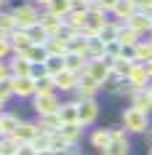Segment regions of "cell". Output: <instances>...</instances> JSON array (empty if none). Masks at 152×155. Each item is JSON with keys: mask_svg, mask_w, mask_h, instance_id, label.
<instances>
[{"mask_svg": "<svg viewBox=\"0 0 152 155\" xmlns=\"http://www.w3.org/2000/svg\"><path fill=\"white\" fill-rule=\"evenodd\" d=\"M150 46H152V38H150Z\"/></svg>", "mask_w": 152, "mask_h": 155, "instance_id": "55", "label": "cell"}, {"mask_svg": "<svg viewBox=\"0 0 152 155\" xmlns=\"http://www.w3.org/2000/svg\"><path fill=\"white\" fill-rule=\"evenodd\" d=\"M3 78H11V70H8V62L0 59V80H3Z\"/></svg>", "mask_w": 152, "mask_h": 155, "instance_id": "45", "label": "cell"}, {"mask_svg": "<svg viewBox=\"0 0 152 155\" xmlns=\"http://www.w3.org/2000/svg\"><path fill=\"white\" fill-rule=\"evenodd\" d=\"M32 3H35V5H43V8H46V5L51 3V0H32Z\"/></svg>", "mask_w": 152, "mask_h": 155, "instance_id": "48", "label": "cell"}, {"mask_svg": "<svg viewBox=\"0 0 152 155\" xmlns=\"http://www.w3.org/2000/svg\"><path fill=\"white\" fill-rule=\"evenodd\" d=\"M30 147H32V153H35V155L48 153V134H46V131H37V134L30 139Z\"/></svg>", "mask_w": 152, "mask_h": 155, "instance_id": "31", "label": "cell"}, {"mask_svg": "<svg viewBox=\"0 0 152 155\" xmlns=\"http://www.w3.org/2000/svg\"><path fill=\"white\" fill-rule=\"evenodd\" d=\"M147 150H150V155H152V144H147Z\"/></svg>", "mask_w": 152, "mask_h": 155, "instance_id": "53", "label": "cell"}, {"mask_svg": "<svg viewBox=\"0 0 152 155\" xmlns=\"http://www.w3.org/2000/svg\"><path fill=\"white\" fill-rule=\"evenodd\" d=\"M37 131H40V128H37V123H35V120H19V123H16V128H14V137H16L19 142H30Z\"/></svg>", "mask_w": 152, "mask_h": 155, "instance_id": "13", "label": "cell"}, {"mask_svg": "<svg viewBox=\"0 0 152 155\" xmlns=\"http://www.w3.org/2000/svg\"><path fill=\"white\" fill-rule=\"evenodd\" d=\"M141 134H144V142H147V144H152V126H147Z\"/></svg>", "mask_w": 152, "mask_h": 155, "instance_id": "46", "label": "cell"}, {"mask_svg": "<svg viewBox=\"0 0 152 155\" xmlns=\"http://www.w3.org/2000/svg\"><path fill=\"white\" fill-rule=\"evenodd\" d=\"M8 70H11V75H30L32 72V62L27 59V56L14 54V59L8 62Z\"/></svg>", "mask_w": 152, "mask_h": 155, "instance_id": "18", "label": "cell"}, {"mask_svg": "<svg viewBox=\"0 0 152 155\" xmlns=\"http://www.w3.org/2000/svg\"><path fill=\"white\" fill-rule=\"evenodd\" d=\"M131 64H134V59H128V56H123V54H120V56H115V59H112V64H109V67H112L120 78H128Z\"/></svg>", "mask_w": 152, "mask_h": 155, "instance_id": "30", "label": "cell"}, {"mask_svg": "<svg viewBox=\"0 0 152 155\" xmlns=\"http://www.w3.org/2000/svg\"><path fill=\"white\" fill-rule=\"evenodd\" d=\"M86 43H88V40L72 30V38L67 40V51H72V54H86Z\"/></svg>", "mask_w": 152, "mask_h": 155, "instance_id": "35", "label": "cell"}, {"mask_svg": "<svg viewBox=\"0 0 152 155\" xmlns=\"http://www.w3.org/2000/svg\"><path fill=\"white\" fill-rule=\"evenodd\" d=\"M21 118L16 115V112H0V137H8V134H14V128H16V123H19Z\"/></svg>", "mask_w": 152, "mask_h": 155, "instance_id": "20", "label": "cell"}, {"mask_svg": "<svg viewBox=\"0 0 152 155\" xmlns=\"http://www.w3.org/2000/svg\"><path fill=\"white\" fill-rule=\"evenodd\" d=\"M115 3H118V0H96V5H99L102 11H107V14H109V11L115 8Z\"/></svg>", "mask_w": 152, "mask_h": 155, "instance_id": "44", "label": "cell"}, {"mask_svg": "<svg viewBox=\"0 0 152 155\" xmlns=\"http://www.w3.org/2000/svg\"><path fill=\"white\" fill-rule=\"evenodd\" d=\"M120 54H123V46L118 40H107L104 43V56L107 59H115V56H120Z\"/></svg>", "mask_w": 152, "mask_h": 155, "instance_id": "39", "label": "cell"}, {"mask_svg": "<svg viewBox=\"0 0 152 155\" xmlns=\"http://www.w3.org/2000/svg\"><path fill=\"white\" fill-rule=\"evenodd\" d=\"M11 86H14V96H19V99L35 96V78L32 75H11Z\"/></svg>", "mask_w": 152, "mask_h": 155, "instance_id": "6", "label": "cell"}, {"mask_svg": "<svg viewBox=\"0 0 152 155\" xmlns=\"http://www.w3.org/2000/svg\"><path fill=\"white\" fill-rule=\"evenodd\" d=\"M75 102H77V120L83 126L96 123V118H99V102H96V96H86V99H75Z\"/></svg>", "mask_w": 152, "mask_h": 155, "instance_id": "2", "label": "cell"}, {"mask_svg": "<svg viewBox=\"0 0 152 155\" xmlns=\"http://www.w3.org/2000/svg\"><path fill=\"white\" fill-rule=\"evenodd\" d=\"M27 35H30L32 43H46V40H48V32L43 30V24H40V21H35L32 27H27Z\"/></svg>", "mask_w": 152, "mask_h": 155, "instance_id": "37", "label": "cell"}, {"mask_svg": "<svg viewBox=\"0 0 152 155\" xmlns=\"http://www.w3.org/2000/svg\"><path fill=\"white\" fill-rule=\"evenodd\" d=\"M70 150V142L64 139L61 131H51L48 134V153H67Z\"/></svg>", "mask_w": 152, "mask_h": 155, "instance_id": "21", "label": "cell"}, {"mask_svg": "<svg viewBox=\"0 0 152 155\" xmlns=\"http://www.w3.org/2000/svg\"><path fill=\"white\" fill-rule=\"evenodd\" d=\"M37 21L43 24V30L48 32V38H51V35H56V32H59V27L64 24V21H61V16H56L53 11H48V8L37 16Z\"/></svg>", "mask_w": 152, "mask_h": 155, "instance_id": "12", "label": "cell"}, {"mask_svg": "<svg viewBox=\"0 0 152 155\" xmlns=\"http://www.w3.org/2000/svg\"><path fill=\"white\" fill-rule=\"evenodd\" d=\"M99 91H102V80H96L91 72H80L77 75V86H75V91H72V94H77V99L96 96Z\"/></svg>", "mask_w": 152, "mask_h": 155, "instance_id": "4", "label": "cell"}, {"mask_svg": "<svg viewBox=\"0 0 152 155\" xmlns=\"http://www.w3.org/2000/svg\"><path fill=\"white\" fill-rule=\"evenodd\" d=\"M3 5H5V0H0V11H3Z\"/></svg>", "mask_w": 152, "mask_h": 155, "instance_id": "52", "label": "cell"}, {"mask_svg": "<svg viewBox=\"0 0 152 155\" xmlns=\"http://www.w3.org/2000/svg\"><path fill=\"white\" fill-rule=\"evenodd\" d=\"M43 46H46V51H48V54H53V56H64V54H67V40H61V38H53V35L48 38Z\"/></svg>", "mask_w": 152, "mask_h": 155, "instance_id": "29", "label": "cell"}, {"mask_svg": "<svg viewBox=\"0 0 152 155\" xmlns=\"http://www.w3.org/2000/svg\"><path fill=\"white\" fill-rule=\"evenodd\" d=\"M150 16H152V14H141V11H134V16H131L125 24H128V27H134L139 35H147V32H150Z\"/></svg>", "mask_w": 152, "mask_h": 155, "instance_id": "17", "label": "cell"}, {"mask_svg": "<svg viewBox=\"0 0 152 155\" xmlns=\"http://www.w3.org/2000/svg\"><path fill=\"white\" fill-rule=\"evenodd\" d=\"M107 131H109V139H120V137H128V131L123 128V123H120V126H109Z\"/></svg>", "mask_w": 152, "mask_h": 155, "instance_id": "43", "label": "cell"}, {"mask_svg": "<svg viewBox=\"0 0 152 155\" xmlns=\"http://www.w3.org/2000/svg\"><path fill=\"white\" fill-rule=\"evenodd\" d=\"M11 14H14V19H16V27L27 30V27H32V24L37 21L40 11H37V5H35V3H19Z\"/></svg>", "mask_w": 152, "mask_h": 155, "instance_id": "3", "label": "cell"}, {"mask_svg": "<svg viewBox=\"0 0 152 155\" xmlns=\"http://www.w3.org/2000/svg\"><path fill=\"white\" fill-rule=\"evenodd\" d=\"M86 64H88V59H86V54H72V51H67L64 54V70H72V72H83L86 70Z\"/></svg>", "mask_w": 152, "mask_h": 155, "instance_id": "15", "label": "cell"}, {"mask_svg": "<svg viewBox=\"0 0 152 155\" xmlns=\"http://www.w3.org/2000/svg\"><path fill=\"white\" fill-rule=\"evenodd\" d=\"M53 86H56V91H61V94H72L75 86H77V72H72V70L56 72V75H53Z\"/></svg>", "mask_w": 152, "mask_h": 155, "instance_id": "8", "label": "cell"}, {"mask_svg": "<svg viewBox=\"0 0 152 155\" xmlns=\"http://www.w3.org/2000/svg\"><path fill=\"white\" fill-rule=\"evenodd\" d=\"M147 94H150V102H152V83H147Z\"/></svg>", "mask_w": 152, "mask_h": 155, "instance_id": "49", "label": "cell"}, {"mask_svg": "<svg viewBox=\"0 0 152 155\" xmlns=\"http://www.w3.org/2000/svg\"><path fill=\"white\" fill-rule=\"evenodd\" d=\"M61 102L56 94H35V99H32V110H35V115H48V112H59Z\"/></svg>", "mask_w": 152, "mask_h": 155, "instance_id": "5", "label": "cell"}, {"mask_svg": "<svg viewBox=\"0 0 152 155\" xmlns=\"http://www.w3.org/2000/svg\"><path fill=\"white\" fill-rule=\"evenodd\" d=\"M43 67H46L48 75H56V72L64 70V56H53V54H48V59L43 62Z\"/></svg>", "mask_w": 152, "mask_h": 155, "instance_id": "36", "label": "cell"}, {"mask_svg": "<svg viewBox=\"0 0 152 155\" xmlns=\"http://www.w3.org/2000/svg\"><path fill=\"white\" fill-rule=\"evenodd\" d=\"M134 88H144L147 83H152L150 75H147V70H144V62H134L131 64V72H128V78H125Z\"/></svg>", "mask_w": 152, "mask_h": 155, "instance_id": "9", "label": "cell"}, {"mask_svg": "<svg viewBox=\"0 0 152 155\" xmlns=\"http://www.w3.org/2000/svg\"><path fill=\"white\" fill-rule=\"evenodd\" d=\"M61 21H64L70 30H80V27H86V11H77V8H72V11L64 16Z\"/></svg>", "mask_w": 152, "mask_h": 155, "instance_id": "26", "label": "cell"}, {"mask_svg": "<svg viewBox=\"0 0 152 155\" xmlns=\"http://www.w3.org/2000/svg\"><path fill=\"white\" fill-rule=\"evenodd\" d=\"M144 70H147V75H150V80H152V59H147V62H144Z\"/></svg>", "mask_w": 152, "mask_h": 155, "instance_id": "47", "label": "cell"}, {"mask_svg": "<svg viewBox=\"0 0 152 155\" xmlns=\"http://www.w3.org/2000/svg\"><path fill=\"white\" fill-rule=\"evenodd\" d=\"M128 99H131L134 107L144 110V112H152V102H150V94H147V86H144V88H134Z\"/></svg>", "mask_w": 152, "mask_h": 155, "instance_id": "16", "label": "cell"}, {"mask_svg": "<svg viewBox=\"0 0 152 155\" xmlns=\"http://www.w3.org/2000/svg\"><path fill=\"white\" fill-rule=\"evenodd\" d=\"M46 8H48V11H53L56 16H61V19H64V16L72 11V0H51Z\"/></svg>", "mask_w": 152, "mask_h": 155, "instance_id": "34", "label": "cell"}, {"mask_svg": "<svg viewBox=\"0 0 152 155\" xmlns=\"http://www.w3.org/2000/svg\"><path fill=\"white\" fill-rule=\"evenodd\" d=\"M88 142H91V147L96 153H107V150H109V131H107V128H96Z\"/></svg>", "mask_w": 152, "mask_h": 155, "instance_id": "19", "label": "cell"}, {"mask_svg": "<svg viewBox=\"0 0 152 155\" xmlns=\"http://www.w3.org/2000/svg\"><path fill=\"white\" fill-rule=\"evenodd\" d=\"M59 131L64 134V139L70 142V144H80V139H83V131H86V126L80 123V120H75V123H61Z\"/></svg>", "mask_w": 152, "mask_h": 155, "instance_id": "11", "label": "cell"}, {"mask_svg": "<svg viewBox=\"0 0 152 155\" xmlns=\"http://www.w3.org/2000/svg\"><path fill=\"white\" fill-rule=\"evenodd\" d=\"M8 40H11V51L19 54V56H27V51L35 46L30 40V35H27V30H21V27H16V30L8 35Z\"/></svg>", "mask_w": 152, "mask_h": 155, "instance_id": "7", "label": "cell"}, {"mask_svg": "<svg viewBox=\"0 0 152 155\" xmlns=\"http://www.w3.org/2000/svg\"><path fill=\"white\" fill-rule=\"evenodd\" d=\"M118 24H120V21H112V19H107V24L104 27H102V30H99V38H102V40H115V32H118Z\"/></svg>", "mask_w": 152, "mask_h": 155, "instance_id": "38", "label": "cell"}, {"mask_svg": "<svg viewBox=\"0 0 152 155\" xmlns=\"http://www.w3.org/2000/svg\"><path fill=\"white\" fill-rule=\"evenodd\" d=\"M59 118H61V123H75L77 120V102H64L59 107Z\"/></svg>", "mask_w": 152, "mask_h": 155, "instance_id": "28", "label": "cell"}, {"mask_svg": "<svg viewBox=\"0 0 152 155\" xmlns=\"http://www.w3.org/2000/svg\"><path fill=\"white\" fill-rule=\"evenodd\" d=\"M35 94H59L56 86H53V75L43 72V75L35 78Z\"/></svg>", "mask_w": 152, "mask_h": 155, "instance_id": "23", "label": "cell"}, {"mask_svg": "<svg viewBox=\"0 0 152 155\" xmlns=\"http://www.w3.org/2000/svg\"><path fill=\"white\" fill-rule=\"evenodd\" d=\"M104 56V40L96 35V38H88L86 43V59H102Z\"/></svg>", "mask_w": 152, "mask_h": 155, "instance_id": "24", "label": "cell"}, {"mask_svg": "<svg viewBox=\"0 0 152 155\" xmlns=\"http://www.w3.org/2000/svg\"><path fill=\"white\" fill-rule=\"evenodd\" d=\"M0 96H3L5 102L14 96V86H11V78H3V80H0Z\"/></svg>", "mask_w": 152, "mask_h": 155, "instance_id": "40", "label": "cell"}, {"mask_svg": "<svg viewBox=\"0 0 152 155\" xmlns=\"http://www.w3.org/2000/svg\"><path fill=\"white\" fill-rule=\"evenodd\" d=\"M139 38H141V35H139V32L134 30V27H128L125 21H120V24H118L115 40H118L120 46H136V40H139Z\"/></svg>", "mask_w": 152, "mask_h": 155, "instance_id": "10", "label": "cell"}, {"mask_svg": "<svg viewBox=\"0 0 152 155\" xmlns=\"http://www.w3.org/2000/svg\"><path fill=\"white\" fill-rule=\"evenodd\" d=\"M3 107H5V99H3V96H0V112H3Z\"/></svg>", "mask_w": 152, "mask_h": 155, "instance_id": "50", "label": "cell"}, {"mask_svg": "<svg viewBox=\"0 0 152 155\" xmlns=\"http://www.w3.org/2000/svg\"><path fill=\"white\" fill-rule=\"evenodd\" d=\"M8 54H14V51H11V40H8L5 35H0V59H5Z\"/></svg>", "mask_w": 152, "mask_h": 155, "instance_id": "42", "label": "cell"}, {"mask_svg": "<svg viewBox=\"0 0 152 155\" xmlns=\"http://www.w3.org/2000/svg\"><path fill=\"white\" fill-rule=\"evenodd\" d=\"M27 59H30L32 64H43L48 59V51H46V46L43 43H35V46L27 51Z\"/></svg>", "mask_w": 152, "mask_h": 155, "instance_id": "33", "label": "cell"}, {"mask_svg": "<svg viewBox=\"0 0 152 155\" xmlns=\"http://www.w3.org/2000/svg\"><path fill=\"white\" fill-rule=\"evenodd\" d=\"M91 3H93V0H88V5H91Z\"/></svg>", "mask_w": 152, "mask_h": 155, "instance_id": "54", "label": "cell"}, {"mask_svg": "<svg viewBox=\"0 0 152 155\" xmlns=\"http://www.w3.org/2000/svg\"><path fill=\"white\" fill-rule=\"evenodd\" d=\"M35 123H37L40 131L51 134V131H59V128H61V118H59V112H48V115H37Z\"/></svg>", "mask_w": 152, "mask_h": 155, "instance_id": "14", "label": "cell"}, {"mask_svg": "<svg viewBox=\"0 0 152 155\" xmlns=\"http://www.w3.org/2000/svg\"><path fill=\"white\" fill-rule=\"evenodd\" d=\"M152 59V46H150V38L144 40V38H139L136 46H134V62H147Z\"/></svg>", "mask_w": 152, "mask_h": 155, "instance_id": "25", "label": "cell"}, {"mask_svg": "<svg viewBox=\"0 0 152 155\" xmlns=\"http://www.w3.org/2000/svg\"><path fill=\"white\" fill-rule=\"evenodd\" d=\"M16 30V19H14V14L11 11H0V35H11V32Z\"/></svg>", "mask_w": 152, "mask_h": 155, "instance_id": "32", "label": "cell"}, {"mask_svg": "<svg viewBox=\"0 0 152 155\" xmlns=\"http://www.w3.org/2000/svg\"><path fill=\"white\" fill-rule=\"evenodd\" d=\"M147 126H150V112L134 107V104L125 107V112H123V128H125L128 134H141Z\"/></svg>", "mask_w": 152, "mask_h": 155, "instance_id": "1", "label": "cell"}, {"mask_svg": "<svg viewBox=\"0 0 152 155\" xmlns=\"http://www.w3.org/2000/svg\"><path fill=\"white\" fill-rule=\"evenodd\" d=\"M128 153H131V142H128V137L109 139V150H107V155H128Z\"/></svg>", "mask_w": 152, "mask_h": 155, "instance_id": "27", "label": "cell"}, {"mask_svg": "<svg viewBox=\"0 0 152 155\" xmlns=\"http://www.w3.org/2000/svg\"><path fill=\"white\" fill-rule=\"evenodd\" d=\"M147 35H150V38H152V16H150V32H147Z\"/></svg>", "mask_w": 152, "mask_h": 155, "instance_id": "51", "label": "cell"}, {"mask_svg": "<svg viewBox=\"0 0 152 155\" xmlns=\"http://www.w3.org/2000/svg\"><path fill=\"white\" fill-rule=\"evenodd\" d=\"M109 14L115 16L118 21H128V19L134 16V3H131V0H118V3H115V8H112Z\"/></svg>", "mask_w": 152, "mask_h": 155, "instance_id": "22", "label": "cell"}, {"mask_svg": "<svg viewBox=\"0 0 152 155\" xmlns=\"http://www.w3.org/2000/svg\"><path fill=\"white\" fill-rule=\"evenodd\" d=\"M134 3V11H141V14H152V0H131Z\"/></svg>", "mask_w": 152, "mask_h": 155, "instance_id": "41", "label": "cell"}]
</instances>
